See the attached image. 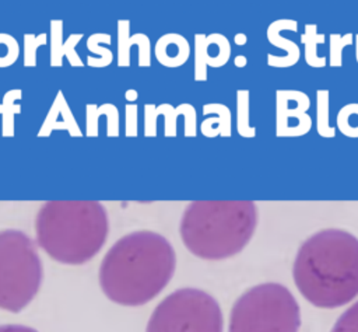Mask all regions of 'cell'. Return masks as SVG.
I'll return each mask as SVG.
<instances>
[{
	"instance_id": "14",
	"label": "cell",
	"mask_w": 358,
	"mask_h": 332,
	"mask_svg": "<svg viewBox=\"0 0 358 332\" xmlns=\"http://www.w3.org/2000/svg\"><path fill=\"white\" fill-rule=\"evenodd\" d=\"M190 53L189 43L185 36L179 34H166L157 41L155 57L166 67L182 66Z\"/></svg>"
},
{
	"instance_id": "29",
	"label": "cell",
	"mask_w": 358,
	"mask_h": 332,
	"mask_svg": "<svg viewBox=\"0 0 358 332\" xmlns=\"http://www.w3.org/2000/svg\"><path fill=\"white\" fill-rule=\"evenodd\" d=\"M0 332H38V331L25 325L8 324V325H0Z\"/></svg>"
},
{
	"instance_id": "30",
	"label": "cell",
	"mask_w": 358,
	"mask_h": 332,
	"mask_svg": "<svg viewBox=\"0 0 358 332\" xmlns=\"http://www.w3.org/2000/svg\"><path fill=\"white\" fill-rule=\"evenodd\" d=\"M235 66H238V67H243V66H246V63H248V59L245 57V56H242V55H239V56H236L235 57Z\"/></svg>"
},
{
	"instance_id": "31",
	"label": "cell",
	"mask_w": 358,
	"mask_h": 332,
	"mask_svg": "<svg viewBox=\"0 0 358 332\" xmlns=\"http://www.w3.org/2000/svg\"><path fill=\"white\" fill-rule=\"evenodd\" d=\"M234 39H235V43H236V45H245L246 41H248V38H246L245 34H236Z\"/></svg>"
},
{
	"instance_id": "5",
	"label": "cell",
	"mask_w": 358,
	"mask_h": 332,
	"mask_svg": "<svg viewBox=\"0 0 358 332\" xmlns=\"http://www.w3.org/2000/svg\"><path fill=\"white\" fill-rule=\"evenodd\" d=\"M43 268L35 242L20 230L0 231V310L22 311L38 294Z\"/></svg>"
},
{
	"instance_id": "18",
	"label": "cell",
	"mask_w": 358,
	"mask_h": 332,
	"mask_svg": "<svg viewBox=\"0 0 358 332\" xmlns=\"http://www.w3.org/2000/svg\"><path fill=\"white\" fill-rule=\"evenodd\" d=\"M109 45L110 43V35L108 34H94L88 38L87 41V46L91 52H94L96 56L92 57V56H88L87 57V62L90 66L92 67H103V66H108L110 64L112 59H113V55L110 52V49H108L106 46H102V45Z\"/></svg>"
},
{
	"instance_id": "9",
	"label": "cell",
	"mask_w": 358,
	"mask_h": 332,
	"mask_svg": "<svg viewBox=\"0 0 358 332\" xmlns=\"http://www.w3.org/2000/svg\"><path fill=\"white\" fill-rule=\"evenodd\" d=\"M194 80H207V66L221 67L231 55V45L221 34L194 35Z\"/></svg>"
},
{
	"instance_id": "32",
	"label": "cell",
	"mask_w": 358,
	"mask_h": 332,
	"mask_svg": "<svg viewBox=\"0 0 358 332\" xmlns=\"http://www.w3.org/2000/svg\"><path fill=\"white\" fill-rule=\"evenodd\" d=\"M126 98L127 99H136V91H127Z\"/></svg>"
},
{
	"instance_id": "7",
	"label": "cell",
	"mask_w": 358,
	"mask_h": 332,
	"mask_svg": "<svg viewBox=\"0 0 358 332\" xmlns=\"http://www.w3.org/2000/svg\"><path fill=\"white\" fill-rule=\"evenodd\" d=\"M220 304L208 293L185 287L166 296L152 311L145 332H222Z\"/></svg>"
},
{
	"instance_id": "17",
	"label": "cell",
	"mask_w": 358,
	"mask_h": 332,
	"mask_svg": "<svg viewBox=\"0 0 358 332\" xmlns=\"http://www.w3.org/2000/svg\"><path fill=\"white\" fill-rule=\"evenodd\" d=\"M301 41L305 46L303 56L305 62L310 67H323L326 66V57L317 55V46L320 43H324V35L317 34V27L315 24H306L305 32L301 36Z\"/></svg>"
},
{
	"instance_id": "28",
	"label": "cell",
	"mask_w": 358,
	"mask_h": 332,
	"mask_svg": "<svg viewBox=\"0 0 358 332\" xmlns=\"http://www.w3.org/2000/svg\"><path fill=\"white\" fill-rule=\"evenodd\" d=\"M126 134L127 136L137 134V108H136V105L126 106Z\"/></svg>"
},
{
	"instance_id": "8",
	"label": "cell",
	"mask_w": 358,
	"mask_h": 332,
	"mask_svg": "<svg viewBox=\"0 0 358 332\" xmlns=\"http://www.w3.org/2000/svg\"><path fill=\"white\" fill-rule=\"evenodd\" d=\"M310 106L309 97L298 90H277L275 92V134L277 137H298L312 127L306 113Z\"/></svg>"
},
{
	"instance_id": "21",
	"label": "cell",
	"mask_w": 358,
	"mask_h": 332,
	"mask_svg": "<svg viewBox=\"0 0 358 332\" xmlns=\"http://www.w3.org/2000/svg\"><path fill=\"white\" fill-rule=\"evenodd\" d=\"M236 129L242 137H255L256 129L249 123V91H236Z\"/></svg>"
},
{
	"instance_id": "26",
	"label": "cell",
	"mask_w": 358,
	"mask_h": 332,
	"mask_svg": "<svg viewBox=\"0 0 358 332\" xmlns=\"http://www.w3.org/2000/svg\"><path fill=\"white\" fill-rule=\"evenodd\" d=\"M46 34L34 35L25 34L24 35V66H35L36 64V49L39 45L46 43Z\"/></svg>"
},
{
	"instance_id": "23",
	"label": "cell",
	"mask_w": 358,
	"mask_h": 332,
	"mask_svg": "<svg viewBox=\"0 0 358 332\" xmlns=\"http://www.w3.org/2000/svg\"><path fill=\"white\" fill-rule=\"evenodd\" d=\"M20 53L17 41L8 34H0V67L11 66Z\"/></svg>"
},
{
	"instance_id": "27",
	"label": "cell",
	"mask_w": 358,
	"mask_h": 332,
	"mask_svg": "<svg viewBox=\"0 0 358 332\" xmlns=\"http://www.w3.org/2000/svg\"><path fill=\"white\" fill-rule=\"evenodd\" d=\"M116 108L112 104H103L98 108L95 105H87V134L88 136H96L98 134V116L101 115H109Z\"/></svg>"
},
{
	"instance_id": "4",
	"label": "cell",
	"mask_w": 358,
	"mask_h": 332,
	"mask_svg": "<svg viewBox=\"0 0 358 332\" xmlns=\"http://www.w3.org/2000/svg\"><path fill=\"white\" fill-rule=\"evenodd\" d=\"M257 226L252 200H194L182 214L179 233L185 247L207 261L239 254Z\"/></svg>"
},
{
	"instance_id": "25",
	"label": "cell",
	"mask_w": 358,
	"mask_h": 332,
	"mask_svg": "<svg viewBox=\"0 0 358 332\" xmlns=\"http://www.w3.org/2000/svg\"><path fill=\"white\" fill-rule=\"evenodd\" d=\"M330 332H358V301L338 317Z\"/></svg>"
},
{
	"instance_id": "19",
	"label": "cell",
	"mask_w": 358,
	"mask_h": 332,
	"mask_svg": "<svg viewBox=\"0 0 358 332\" xmlns=\"http://www.w3.org/2000/svg\"><path fill=\"white\" fill-rule=\"evenodd\" d=\"M21 98V90H10L4 94L0 104V115L3 116V136L14 134V116L21 112L17 101Z\"/></svg>"
},
{
	"instance_id": "20",
	"label": "cell",
	"mask_w": 358,
	"mask_h": 332,
	"mask_svg": "<svg viewBox=\"0 0 358 332\" xmlns=\"http://www.w3.org/2000/svg\"><path fill=\"white\" fill-rule=\"evenodd\" d=\"M316 130L322 137L336 134V129L329 122V90L316 91Z\"/></svg>"
},
{
	"instance_id": "13",
	"label": "cell",
	"mask_w": 358,
	"mask_h": 332,
	"mask_svg": "<svg viewBox=\"0 0 358 332\" xmlns=\"http://www.w3.org/2000/svg\"><path fill=\"white\" fill-rule=\"evenodd\" d=\"M63 21L60 20H52L50 21V38H52V49H50V64L52 66H62V59L66 56L71 66H83V62L80 60L76 45L83 38L81 34L70 35L64 42H62L63 36Z\"/></svg>"
},
{
	"instance_id": "22",
	"label": "cell",
	"mask_w": 358,
	"mask_h": 332,
	"mask_svg": "<svg viewBox=\"0 0 358 332\" xmlns=\"http://www.w3.org/2000/svg\"><path fill=\"white\" fill-rule=\"evenodd\" d=\"M337 129L347 137H358V104H347L337 113Z\"/></svg>"
},
{
	"instance_id": "24",
	"label": "cell",
	"mask_w": 358,
	"mask_h": 332,
	"mask_svg": "<svg viewBox=\"0 0 358 332\" xmlns=\"http://www.w3.org/2000/svg\"><path fill=\"white\" fill-rule=\"evenodd\" d=\"M352 38H354L352 34L330 35V66L331 67H340L343 64V49L347 45L352 43Z\"/></svg>"
},
{
	"instance_id": "6",
	"label": "cell",
	"mask_w": 358,
	"mask_h": 332,
	"mask_svg": "<svg viewBox=\"0 0 358 332\" xmlns=\"http://www.w3.org/2000/svg\"><path fill=\"white\" fill-rule=\"evenodd\" d=\"M299 304L280 283L246 290L232 305L228 332H298Z\"/></svg>"
},
{
	"instance_id": "15",
	"label": "cell",
	"mask_w": 358,
	"mask_h": 332,
	"mask_svg": "<svg viewBox=\"0 0 358 332\" xmlns=\"http://www.w3.org/2000/svg\"><path fill=\"white\" fill-rule=\"evenodd\" d=\"M119 66L130 64V48L133 45L138 46V64L150 66V41L144 34H136L129 36L130 22L127 20H119Z\"/></svg>"
},
{
	"instance_id": "3",
	"label": "cell",
	"mask_w": 358,
	"mask_h": 332,
	"mask_svg": "<svg viewBox=\"0 0 358 332\" xmlns=\"http://www.w3.org/2000/svg\"><path fill=\"white\" fill-rule=\"evenodd\" d=\"M108 213L96 200H49L35 219L38 245L56 262L83 265L103 247Z\"/></svg>"
},
{
	"instance_id": "2",
	"label": "cell",
	"mask_w": 358,
	"mask_h": 332,
	"mask_svg": "<svg viewBox=\"0 0 358 332\" xmlns=\"http://www.w3.org/2000/svg\"><path fill=\"white\" fill-rule=\"evenodd\" d=\"M296 289L319 308H337L358 296V238L338 228L310 235L298 249Z\"/></svg>"
},
{
	"instance_id": "10",
	"label": "cell",
	"mask_w": 358,
	"mask_h": 332,
	"mask_svg": "<svg viewBox=\"0 0 358 332\" xmlns=\"http://www.w3.org/2000/svg\"><path fill=\"white\" fill-rule=\"evenodd\" d=\"M145 125H144V134L145 136H155L157 134V116L164 113L165 116V136H175L176 134V116L185 115V136L193 137L196 136V111L190 104H180L178 108H172L168 104L154 106L145 105L144 108Z\"/></svg>"
},
{
	"instance_id": "12",
	"label": "cell",
	"mask_w": 358,
	"mask_h": 332,
	"mask_svg": "<svg viewBox=\"0 0 358 332\" xmlns=\"http://www.w3.org/2000/svg\"><path fill=\"white\" fill-rule=\"evenodd\" d=\"M53 130H67L71 136L83 134L62 91L57 92L38 136H49Z\"/></svg>"
},
{
	"instance_id": "11",
	"label": "cell",
	"mask_w": 358,
	"mask_h": 332,
	"mask_svg": "<svg viewBox=\"0 0 358 332\" xmlns=\"http://www.w3.org/2000/svg\"><path fill=\"white\" fill-rule=\"evenodd\" d=\"M282 29H291L296 31L298 29V22L295 20H277L271 22L267 28V39L271 45L275 48H280L285 50L284 56H274V55H267V64L271 67H289L294 66L299 57H301V49L299 46L292 42L291 39H287L280 35V31Z\"/></svg>"
},
{
	"instance_id": "1",
	"label": "cell",
	"mask_w": 358,
	"mask_h": 332,
	"mask_svg": "<svg viewBox=\"0 0 358 332\" xmlns=\"http://www.w3.org/2000/svg\"><path fill=\"white\" fill-rule=\"evenodd\" d=\"M176 255L158 233L140 230L117 240L99 266V286L113 303L138 307L155 298L175 273Z\"/></svg>"
},
{
	"instance_id": "16",
	"label": "cell",
	"mask_w": 358,
	"mask_h": 332,
	"mask_svg": "<svg viewBox=\"0 0 358 332\" xmlns=\"http://www.w3.org/2000/svg\"><path fill=\"white\" fill-rule=\"evenodd\" d=\"M203 113L207 116L201 123V133L207 137L231 136V111L222 104H206Z\"/></svg>"
}]
</instances>
